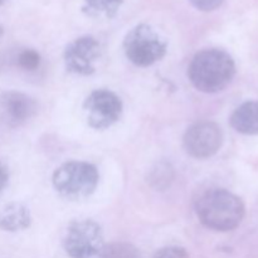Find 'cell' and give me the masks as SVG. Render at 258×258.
<instances>
[{"label": "cell", "mask_w": 258, "mask_h": 258, "mask_svg": "<svg viewBox=\"0 0 258 258\" xmlns=\"http://www.w3.org/2000/svg\"><path fill=\"white\" fill-rule=\"evenodd\" d=\"M0 108L10 125H20L37 113V102L30 96L18 91H7L0 95Z\"/></svg>", "instance_id": "9c48e42d"}, {"label": "cell", "mask_w": 258, "mask_h": 258, "mask_svg": "<svg viewBox=\"0 0 258 258\" xmlns=\"http://www.w3.org/2000/svg\"><path fill=\"white\" fill-rule=\"evenodd\" d=\"M105 247L101 227L91 219L71 222L63 237V248L71 258H101Z\"/></svg>", "instance_id": "5b68a950"}, {"label": "cell", "mask_w": 258, "mask_h": 258, "mask_svg": "<svg viewBox=\"0 0 258 258\" xmlns=\"http://www.w3.org/2000/svg\"><path fill=\"white\" fill-rule=\"evenodd\" d=\"M8 180H9V171H8L7 166L0 161V193L7 186Z\"/></svg>", "instance_id": "ac0fdd59"}, {"label": "cell", "mask_w": 258, "mask_h": 258, "mask_svg": "<svg viewBox=\"0 0 258 258\" xmlns=\"http://www.w3.org/2000/svg\"><path fill=\"white\" fill-rule=\"evenodd\" d=\"M231 126L243 135H258V101H248L236 108Z\"/></svg>", "instance_id": "8fae6325"}, {"label": "cell", "mask_w": 258, "mask_h": 258, "mask_svg": "<svg viewBox=\"0 0 258 258\" xmlns=\"http://www.w3.org/2000/svg\"><path fill=\"white\" fill-rule=\"evenodd\" d=\"M123 49L134 64L148 67L165 55L166 42L153 27L139 24L126 34Z\"/></svg>", "instance_id": "277c9868"}, {"label": "cell", "mask_w": 258, "mask_h": 258, "mask_svg": "<svg viewBox=\"0 0 258 258\" xmlns=\"http://www.w3.org/2000/svg\"><path fill=\"white\" fill-rule=\"evenodd\" d=\"M32 217L27 207L12 202L0 209V229L7 232H18L29 228Z\"/></svg>", "instance_id": "30bf717a"}, {"label": "cell", "mask_w": 258, "mask_h": 258, "mask_svg": "<svg viewBox=\"0 0 258 258\" xmlns=\"http://www.w3.org/2000/svg\"><path fill=\"white\" fill-rule=\"evenodd\" d=\"M184 149L193 158H211L221 149L223 134L217 123L202 121L186 130L183 139Z\"/></svg>", "instance_id": "52a82bcc"}, {"label": "cell", "mask_w": 258, "mask_h": 258, "mask_svg": "<svg viewBox=\"0 0 258 258\" xmlns=\"http://www.w3.org/2000/svg\"><path fill=\"white\" fill-rule=\"evenodd\" d=\"M98 171L85 161H68L53 174V186L62 197L78 201L90 197L98 184Z\"/></svg>", "instance_id": "3957f363"}, {"label": "cell", "mask_w": 258, "mask_h": 258, "mask_svg": "<svg viewBox=\"0 0 258 258\" xmlns=\"http://www.w3.org/2000/svg\"><path fill=\"white\" fill-rule=\"evenodd\" d=\"M236 64L231 55L222 49H204L189 66L188 76L197 90L216 93L224 90L233 80Z\"/></svg>", "instance_id": "6da1fadb"}, {"label": "cell", "mask_w": 258, "mask_h": 258, "mask_svg": "<svg viewBox=\"0 0 258 258\" xmlns=\"http://www.w3.org/2000/svg\"><path fill=\"white\" fill-rule=\"evenodd\" d=\"M153 258H190L188 252L181 247H164V248L159 249L155 252Z\"/></svg>", "instance_id": "2e32d148"}, {"label": "cell", "mask_w": 258, "mask_h": 258, "mask_svg": "<svg viewBox=\"0 0 258 258\" xmlns=\"http://www.w3.org/2000/svg\"><path fill=\"white\" fill-rule=\"evenodd\" d=\"M123 0H85V12L92 17L112 18L118 12Z\"/></svg>", "instance_id": "4fadbf2b"}, {"label": "cell", "mask_w": 258, "mask_h": 258, "mask_svg": "<svg viewBox=\"0 0 258 258\" xmlns=\"http://www.w3.org/2000/svg\"><path fill=\"white\" fill-rule=\"evenodd\" d=\"M194 8L202 12H212L223 4L224 0H189Z\"/></svg>", "instance_id": "e0dca14e"}, {"label": "cell", "mask_w": 258, "mask_h": 258, "mask_svg": "<svg viewBox=\"0 0 258 258\" xmlns=\"http://www.w3.org/2000/svg\"><path fill=\"white\" fill-rule=\"evenodd\" d=\"M88 125L96 130L108 128L118 121L122 113L120 97L108 90H96L83 103Z\"/></svg>", "instance_id": "8992f818"}, {"label": "cell", "mask_w": 258, "mask_h": 258, "mask_svg": "<svg viewBox=\"0 0 258 258\" xmlns=\"http://www.w3.org/2000/svg\"><path fill=\"white\" fill-rule=\"evenodd\" d=\"M101 258H140L138 248L126 242H112L105 244Z\"/></svg>", "instance_id": "5bb4252c"}, {"label": "cell", "mask_w": 258, "mask_h": 258, "mask_svg": "<svg viewBox=\"0 0 258 258\" xmlns=\"http://www.w3.org/2000/svg\"><path fill=\"white\" fill-rule=\"evenodd\" d=\"M100 43L93 37L77 38L64 50L66 67L76 75H91L95 72L93 62L100 55Z\"/></svg>", "instance_id": "ba28073f"}, {"label": "cell", "mask_w": 258, "mask_h": 258, "mask_svg": "<svg viewBox=\"0 0 258 258\" xmlns=\"http://www.w3.org/2000/svg\"><path fill=\"white\" fill-rule=\"evenodd\" d=\"M4 2H5V0H0V5H2Z\"/></svg>", "instance_id": "d6986e66"}, {"label": "cell", "mask_w": 258, "mask_h": 258, "mask_svg": "<svg viewBox=\"0 0 258 258\" xmlns=\"http://www.w3.org/2000/svg\"><path fill=\"white\" fill-rule=\"evenodd\" d=\"M18 63L25 71L37 70L40 63L39 53L33 49H25L18 57Z\"/></svg>", "instance_id": "9a60e30c"}, {"label": "cell", "mask_w": 258, "mask_h": 258, "mask_svg": "<svg viewBox=\"0 0 258 258\" xmlns=\"http://www.w3.org/2000/svg\"><path fill=\"white\" fill-rule=\"evenodd\" d=\"M174 180V169L168 161L156 163L150 169L148 175V183L156 190H165Z\"/></svg>", "instance_id": "7c38bea8"}, {"label": "cell", "mask_w": 258, "mask_h": 258, "mask_svg": "<svg viewBox=\"0 0 258 258\" xmlns=\"http://www.w3.org/2000/svg\"><path fill=\"white\" fill-rule=\"evenodd\" d=\"M197 214L202 223L218 232L237 228L244 217V204L226 189H212L197 202Z\"/></svg>", "instance_id": "7a4b0ae2"}]
</instances>
